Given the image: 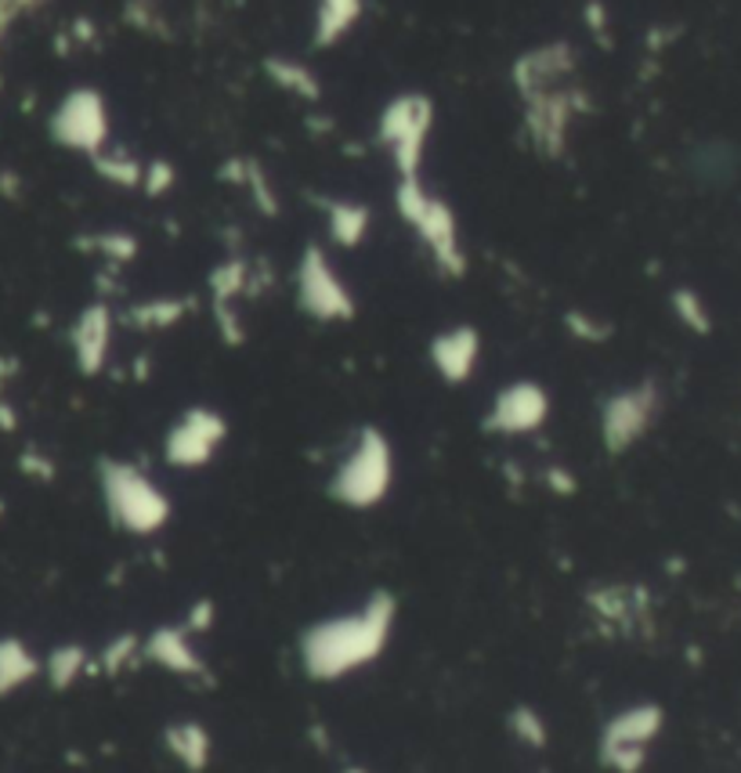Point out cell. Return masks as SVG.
<instances>
[{
  "label": "cell",
  "instance_id": "cell-8",
  "mask_svg": "<svg viewBox=\"0 0 741 773\" xmlns=\"http://www.w3.org/2000/svg\"><path fill=\"white\" fill-rule=\"evenodd\" d=\"M658 415H662V387L655 379L611 390L601 401V412H597V434H601L604 452L608 456H626L630 448H637L651 434Z\"/></svg>",
  "mask_w": 741,
  "mask_h": 773
},
{
  "label": "cell",
  "instance_id": "cell-16",
  "mask_svg": "<svg viewBox=\"0 0 741 773\" xmlns=\"http://www.w3.org/2000/svg\"><path fill=\"white\" fill-rule=\"evenodd\" d=\"M481 351H485V337H481L478 326L460 323V326H445L431 337L427 343V362L438 373L442 384L463 387L474 379L481 365Z\"/></svg>",
  "mask_w": 741,
  "mask_h": 773
},
{
  "label": "cell",
  "instance_id": "cell-2",
  "mask_svg": "<svg viewBox=\"0 0 741 773\" xmlns=\"http://www.w3.org/2000/svg\"><path fill=\"white\" fill-rule=\"evenodd\" d=\"M94 478H98L105 517L124 535L152 539V535H160L170 525L174 517L170 495L160 489L156 478L145 467H138L131 459L102 456L98 467H94Z\"/></svg>",
  "mask_w": 741,
  "mask_h": 773
},
{
  "label": "cell",
  "instance_id": "cell-20",
  "mask_svg": "<svg viewBox=\"0 0 741 773\" xmlns=\"http://www.w3.org/2000/svg\"><path fill=\"white\" fill-rule=\"evenodd\" d=\"M329 243L340 249H358L373 232V210L358 199H319Z\"/></svg>",
  "mask_w": 741,
  "mask_h": 773
},
{
  "label": "cell",
  "instance_id": "cell-19",
  "mask_svg": "<svg viewBox=\"0 0 741 773\" xmlns=\"http://www.w3.org/2000/svg\"><path fill=\"white\" fill-rule=\"evenodd\" d=\"M160 741H163V752L185 773H207L214 766V734L207 730V723H199L192 716L167 723Z\"/></svg>",
  "mask_w": 741,
  "mask_h": 773
},
{
  "label": "cell",
  "instance_id": "cell-5",
  "mask_svg": "<svg viewBox=\"0 0 741 773\" xmlns=\"http://www.w3.org/2000/svg\"><path fill=\"white\" fill-rule=\"evenodd\" d=\"M434 120V98L423 91H405L395 94L376 116V145L384 149V156L391 160V171L398 181H416L423 177V163H427Z\"/></svg>",
  "mask_w": 741,
  "mask_h": 773
},
{
  "label": "cell",
  "instance_id": "cell-3",
  "mask_svg": "<svg viewBox=\"0 0 741 773\" xmlns=\"http://www.w3.org/2000/svg\"><path fill=\"white\" fill-rule=\"evenodd\" d=\"M398 478V456L395 445L380 426H358L355 437H351L348 452L340 456L326 481V492L337 506L355 510V514H366L387 503V495L395 489Z\"/></svg>",
  "mask_w": 741,
  "mask_h": 773
},
{
  "label": "cell",
  "instance_id": "cell-33",
  "mask_svg": "<svg viewBox=\"0 0 741 773\" xmlns=\"http://www.w3.org/2000/svg\"><path fill=\"white\" fill-rule=\"evenodd\" d=\"M564 323H568V332L575 340H583V343H601L611 337V326L601 323V318H593V315H586V312H572V315H564Z\"/></svg>",
  "mask_w": 741,
  "mask_h": 773
},
{
  "label": "cell",
  "instance_id": "cell-4",
  "mask_svg": "<svg viewBox=\"0 0 741 773\" xmlns=\"http://www.w3.org/2000/svg\"><path fill=\"white\" fill-rule=\"evenodd\" d=\"M395 210L398 218L405 221V229L416 235V243L427 249V257L434 260V268L449 279L467 276V246L460 232V218H456L452 203L438 192H431L423 185V177L416 181H398L395 185Z\"/></svg>",
  "mask_w": 741,
  "mask_h": 773
},
{
  "label": "cell",
  "instance_id": "cell-13",
  "mask_svg": "<svg viewBox=\"0 0 741 773\" xmlns=\"http://www.w3.org/2000/svg\"><path fill=\"white\" fill-rule=\"evenodd\" d=\"M550 390L536 379H514V384L499 387L496 398L481 420V431L492 437H528L539 434L550 423Z\"/></svg>",
  "mask_w": 741,
  "mask_h": 773
},
{
  "label": "cell",
  "instance_id": "cell-17",
  "mask_svg": "<svg viewBox=\"0 0 741 773\" xmlns=\"http://www.w3.org/2000/svg\"><path fill=\"white\" fill-rule=\"evenodd\" d=\"M575 73H579V51H575L572 44L554 40V44L532 47V51L517 58L510 69V80H514L517 98H528V94L561 87V83L575 80Z\"/></svg>",
  "mask_w": 741,
  "mask_h": 773
},
{
  "label": "cell",
  "instance_id": "cell-14",
  "mask_svg": "<svg viewBox=\"0 0 741 773\" xmlns=\"http://www.w3.org/2000/svg\"><path fill=\"white\" fill-rule=\"evenodd\" d=\"M141 665H152V669L174 676L181 683L203 687L210 691L214 687V669L207 665L203 651H199L196 636L188 629L178 625H156L152 633L141 636Z\"/></svg>",
  "mask_w": 741,
  "mask_h": 773
},
{
  "label": "cell",
  "instance_id": "cell-30",
  "mask_svg": "<svg viewBox=\"0 0 741 773\" xmlns=\"http://www.w3.org/2000/svg\"><path fill=\"white\" fill-rule=\"evenodd\" d=\"M87 249H94L98 257H105L109 265H131L138 257V239L127 232H98V235H87Z\"/></svg>",
  "mask_w": 741,
  "mask_h": 773
},
{
  "label": "cell",
  "instance_id": "cell-35",
  "mask_svg": "<svg viewBox=\"0 0 741 773\" xmlns=\"http://www.w3.org/2000/svg\"><path fill=\"white\" fill-rule=\"evenodd\" d=\"M19 470L26 473V478H33V481H40V484H47V481H55V459L51 456H44V452H37V448H26L19 456Z\"/></svg>",
  "mask_w": 741,
  "mask_h": 773
},
{
  "label": "cell",
  "instance_id": "cell-29",
  "mask_svg": "<svg viewBox=\"0 0 741 773\" xmlns=\"http://www.w3.org/2000/svg\"><path fill=\"white\" fill-rule=\"evenodd\" d=\"M91 166H94V174H98L102 181H109L116 188H141V166L145 163H141L138 156H131L127 149L109 145L91 160Z\"/></svg>",
  "mask_w": 741,
  "mask_h": 773
},
{
  "label": "cell",
  "instance_id": "cell-24",
  "mask_svg": "<svg viewBox=\"0 0 741 773\" xmlns=\"http://www.w3.org/2000/svg\"><path fill=\"white\" fill-rule=\"evenodd\" d=\"M188 312H192L188 296H149V301H141L127 312V326L138 332H163L181 326Z\"/></svg>",
  "mask_w": 741,
  "mask_h": 773
},
{
  "label": "cell",
  "instance_id": "cell-10",
  "mask_svg": "<svg viewBox=\"0 0 741 773\" xmlns=\"http://www.w3.org/2000/svg\"><path fill=\"white\" fill-rule=\"evenodd\" d=\"M55 145H62L77 156L94 160L98 152L109 149L113 138V113L109 102L98 87H73L62 94V102L55 105L51 120H47Z\"/></svg>",
  "mask_w": 741,
  "mask_h": 773
},
{
  "label": "cell",
  "instance_id": "cell-9",
  "mask_svg": "<svg viewBox=\"0 0 741 773\" xmlns=\"http://www.w3.org/2000/svg\"><path fill=\"white\" fill-rule=\"evenodd\" d=\"M525 113V138L543 160H561L568 152L572 127L579 116L590 113V102H586V91L575 80L561 83L554 91H539L521 98Z\"/></svg>",
  "mask_w": 741,
  "mask_h": 773
},
{
  "label": "cell",
  "instance_id": "cell-11",
  "mask_svg": "<svg viewBox=\"0 0 741 773\" xmlns=\"http://www.w3.org/2000/svg\"><path fill=\"white\" fill-rule=\"evenodd\" d=\"M228 442V415L214 406H188L163 434V459L170 470L192 473L217 459Z\"/></svg>",
  "mask_w": 741,
  "mask_h": 773
},
{
  "label": "cell",
  "instance_id": "cell-6",
  "mask_svg": "<svg viewBox=\"0 0 741 773\" xmlns=\"http://www.w3.org/2000/svg\"><path fill=\"white\" fill-rule=\"evenodd\" d=\"M662 730H666V708L658 701L622 705L597 730V763L608 773H644Z\"/></svg>",
  "mask_w": 741,
  "mask_h": 773
},
{
  "label": "cell",
  "instance_id": "cell-34",
  "mask_svg": "<svg viewBox=\"0 0 741 773\" xmlns=\"http://www.w3.org/2000/svg\"><path fill=\"white\" fill-rule=\"evenodd\" d=\"M181 625H185L196 640H199V636H207L210 629L217 625V604L210 600V597H199V600L192 604V608L185 611V622H181Z\"/></svg>",
  "mask_w": 741,
  "mask_h": 773
},
{
  "label": "cell",
  "instance_id": "cell-18",
  "mask_svg": "<svg viewBox=\"0 0 741 773\" xmlns=\"http://www.w3.org/2000/svg\"><path fill=\"white\" fill-rule=\"evenodd\" d=\"M116 315L105 301H91L69 326V348H73V365L80 376H102L113 354Z\"/></svg>",
  "mask_w": 741,
  "mask_h": 773
},
{
  "label": "cell",
  "instance_id": "cell-1",
  "mask_svg": "<svg viewBox=\"0 0 741 773\" xmlns=\"http://www.w3.org/2000/svg\"><path fill=\"white\" fill-rule=\"evenodd\" d=\"M398 597L391 589H373L358 608L319 618L297 636V665L304 680L340 683L373 669L384 658L398 629Z\"/></svg>",
  "mask_w": 741,
  "mask_h": 773
},
{
  "label": "cell",
  "instance_id": "cell-32",
  "mask_svg": "<svg viewBox=\"0 0 741 773\" xmlns=\"http://www.w3.org/2000/svg\"><path fill=\"white\" fill-rule=\"evenodd\" d=\"M673 307L680 315V323L695 332H709V312L702 307V296H695L691 290H677L673 293Z\"/></svg>",
  "mask_w": 741,
  "mask_h": 773
},
{
  "label": "cell",
  "instance_id": "cell-12",
  "mask_svg": "<svg viewBox=\"0 0 741 773\" xmlns=\"http://www.w3.org/2000/svg\"><path fill=\"white\" fill-rule=\"evenodd\" d=\"M586 614L604 636L637 640L655 629V600L651 589L640 582H597L586 589Z\"/></svg>",
  "mask_w": 741,
  "mask_h": 773
},
{
  "label": "cell",
  "instance_id": "cell-37",
  "mask_svg": "<svg viewBox=\"0 0 741 773\" xmlns=\"http://www.w3.org/2000/svg\"><path fill=\"white\" fill-rule=\"evenodd\" d=\"M543 484H546V492H554V495H575L579 492V481H575V473L568 470V467H546L543 470Z\"/></svg>",
  "mask_w": 741,
  "mask_h": 773
},
{
  "label": "cell",
  "instance_id": "cell-38",
  "mask_svg": "<svg viewBox=\"0 0 741 773\" xmlns=\"http://www.w3.org/2000/svg\"><path fill=\"white\" fill-rule=\"evenodd\" d=\"M337 773H373L369 766H362V763H344Z\"/></svg>",
  "mask_w": 741,
  "mask_h": 773
},
{
  "label": "cell",
  "instance_id": "cell-31",
  "mask_svg": "<svg viewBox=\"0 0 741 773\" xmlns=\"http://www.w3.org/2000/svg\"><path fill=\"white\" fill-rule=\"evenodd\" d=\"M174 181H178V171H174V163H167V160H149L145 166H141V192L145 196H167L170 188H174Z\"/></svg>",
  "mask_w": 741,
  "mask_h": 773
},
{
  "label": "cell",
  "instance_id": "cell-22",
  "mask_svg": "<svg viewBox=\"0 0 741 773\" xmlns=\"http://www.w3.org/2000/svg\"><path fill=\"white\" fill-rule=\"evenodd\" d=\"M91 669H94V654L84 644H77V640H66V644H58V647H51L44 654L40 676L47 680L51 691L66 694V691H73L84 676H91Z\"/></svg>",
  "mask_w": 741,
  "mask_h": 773
},
{
  "label": "cell",
  "instance_id": "cell-36",
  "mask_svg": "<svg viewBox=\"0 0 741 773\" xmlns=\"http://www.w3.org/2000/svg\"><path fill=\"white\" fill-rule=\"evenodd\" d=\"M44 0H0V40L8 37V30L15 26L22 15H30V11H37Z\"/></svg>",
  "mask_w": 741,
  "mask_h": 773
},
{
  "label": "cell",
  "instance_id": "cell-21",
  "mask_svg": "<svg viewBox=\"0 0 741 773\" xmlns=\"http://www.w3.org/2000/svg\"><path fill=\"white\" fill-rule=\"evenodd\" d=\"M44 658L22 636H0V701L40 680Z\"/></svg>",
  "mask_w": 741,
  "mask_h": 773
},
{
  "label": "cell",
  "instance_id": "cell-28",
  "mask_svg": "<svg viewBox=\"0 0 741 773\" xmlns=\"http://www.w3.org/2000/svg\"><path fill=\"white\" fill-rule=\"evenodd\" d=\"M507 730L517 745L528 748V752H543V748H550V723L543 712H539L536 705H528V701H521V705H514L507 712Z\"/></svg>",
  "mask_w": 741,
  "mask_h": 773
},
{
  "label": "cell",
  "instance_id": "cell-7",
  "mask_svg": "<svg viewBox=\"0 0 741 773\" xmlns=\"http://www.w3.org/2000/svg\"><path fill=\"white\" fill-rule=\"evenodd\" d=\"M293 296H297L301 315H308L319 326H348L358 315L355 293L337 271L329 249L319 243L301 249L297 271H293Z\"/></svg>",
  "mask_w": 741,
  "mask_h": 773
},
{
  "label": "cell",
  "instance_id": "cell-26",
  "mask_svg": "<svg viewBox=\"0 0 741 773\" xmlns=\"http://www.w3.org/2000/svg\"><path fill=\"white\" fill-rule=\"evenodd\" d=\"M138 665H141V636L134 633V629H124V633L109 636V644L94 654L91 676H109V680H120V676L138 669Z\"/></svg>",
  "mask_w": 741,
  "mask_h": 773
},
{
  "label": "cell",
  "instance_id": "cell-25",
  "mask_svg": "<svg viewBox=\"0 0 741 773\" xmlns=\"http://www.w3.org/2000/svg\"><path fill=\"white\" fill-rule=\"evenodd\" d=\"M221 177H228L232 185H239L250 192L254 199V207L264 213V218H275L279 213V196H275V185L268 181V174H264V166L257 163V160H228L225 166H221Z\"/></svg>",
  "mask_w": 741,
  "mask_h": 773
},
{
  "label": "cell",
  "instance_id": "cell-23",
  "mask_svg": "<svg viewBox=\"0 0 741 773\" xmlns=\"http://www.w3.org/2000/svg\"><path fill=\"white\" fill-rule=\"evenodd\" d=\"M362 11H366V0H319V8H315V26H311V44L319 47V51L337 47L351 30L358 26Z\"/></svg>",
  "mask_w": 741,
  "mask_h": 773
},
{
  "label": "cell",
  "instance_id": "cell-27",
  "mask_svg": "<svg viewBox=\"0 0 741 773\" xmlns=\"http://www.w3.org/2000/svg\"><path fill=\"white\" fill-rule=\"evenodd\" d=\"M264 73H268V80L275 83V87L293 94V98H304V102H319L322 98L319 77H315L304 62H293V58H275L272 55V58H264Z\"/></svg>",
  "mask_w": 741,
  "mask_h": 773
},
{
  "label": "cell",
  "instance_id": "cell-15",
  "mask_svg": "<svg viewBox=\"0 0 741 773\" xmlns=\"http://www.w3.org/2000/svg\"><path fill=\"white\" fill-rule=\"evenodd\" d=\"M254 279H257V268H254V260H246V257H225L221 265H214V271H210V279H207L210 312H214L217 337L225 340L228 348H243L246 343L239 304H243V293L257 290Z\"/></svg>",
  "mask_w": 741,
  "mask_h": 773
}]
</instances>
